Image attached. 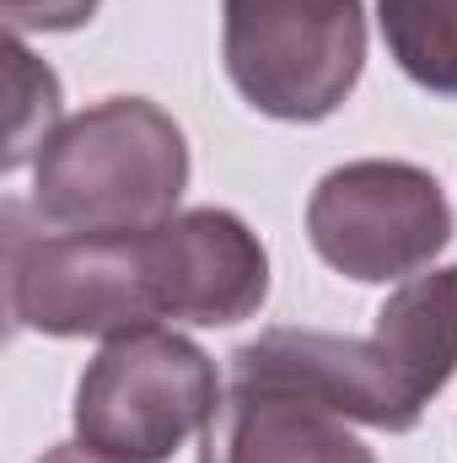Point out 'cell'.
<instances>
[{
    "label": "cell",
    "instance_id": "cell-1",
    "mask_svg": "<svg viewBox=\"0 0 457 463\" xmlns=\"http://www.w3.org/2000/svg\"><path fill=\"white\" fill-rule=\"evenodd\" d=\"M269 253L242 216L200 205L151 227L27 237L11 211L5 302L27 335L87 340L156 324L227 329L264 307Z\"/></svg>",
    "mask_w": 457,
    "mask_h": 463
},
{
    "label": "cell",
    "instance_id": "cell-4",
    "mask_svg": "<svg viewBox=\"0 0 457 463\" xmlns=\"http://www.w3.org/2000/svg\"><path fill=\"white\" fill-rule=\"evenodd\" d=\"M216 361L173 329H129L76 383V442L124 463L173 458L221 410Z\"/></svg>",
    "mask_w": 457,
    "mask_h": 463
},
{
    "label": "cell",
    "instance_id": "cell-6",
    "mask_svg": "<svg viewBox=\"0 0 457 463\" xmlns=\"http://www.w3.org/2000/svg\"><path fill=\"white\" fill-rule=\"evenodd\" d=\"M231 388L307 399L377 431H415L431 404L382 329H371L366 340L323 329H264L258 340L237 345Z\"/></svg>",
    "mask_w": 457,
    "mask_h": 463
},
{
    "label": "cell",
    "instance_id": "cell-9",
    "mask_svg": "<svg viewBox=\"0 0 457 463\" xmlns=\"http://www.w3.org/2000/svg\"><path fill=\"white\" fill-rule=\"evenodd\" d=\"M5 173H16L22 162H38V151L54 140L60 118V76L22 43L11 38L5 49Z\"/></svg>",
    "mask_w": 457,
    "mask_h": 463
},
{
    "label": "cell",
    "instance_id": "cell-2",
    "mask_svg": "<svg viewBox=\"0 0 457 463\" xmlns=\"http://www.w3.org/2000/svg\"><path fill=\"white\" fill-rule=\"evenodd\" d=\"M189 140L151 98H108L65 118L33 162V211L54 232H124L178 216Z\"/></svg>",
    "mask_w": 457,
    "mask_h": 463
},
{
    "label": "cell",
    "instance_id": "cell-3",
    "mask_svg": "<svg viewBox=\"0 0 457 463\" xmlns=\"http://www.w3.org/2000/svg\"><path fill=\"white\" fill-rule=\"evenodd\" d=\"M221 60L253 114L318 124L360 81L366 11L360 0H221Z\"/></svg>",
    "mask_w": 457,
    "mask_h": 463
},
{
    "label": "cell",
    "instance_id": "cell-10",
    "mask_svg": "<svg viewBox=\"0 0 457 463\" xmlns=\"http://www.w3.org/2000/svg\"><path fill=\"white\" fill-rule=\"evenodd\" d=\"M98 5L103 0H0L11 38H27V33H70L81 22H92Z\"/></svg>",
    "mask_w": 457,
    "mask_h": 463
},
{
    "label": "cell",
    "instance_id": "cell-8",
    "mask_svg": "<svg viewBox=\"0 0 457 463\" xmlns=\"http://www.w3.org/2000/svg\"><path fill=\"white\" fill-rule=\"evenodd\" d=\"M377 16L398 71L436 98H457V0H377Z\"/></svg>",
    "mask_w": 457,
    "mask_h": 463
},
{
    "label": "cell",
    "instance_id": "cell-7",
    "mask_svg": "<svg viewBox=\"0 0 457 463\" xmlns=\"http://www.w3.org/2000/svg\"><path fill=\"white\" fill-rule=\"evenodd\" d=\"M200 437V463H377L334 410L253 388H231Z\"/></svg>",
    "mask_w": 457,
    "mask_h": 463
},
{
    "label": "cell",
    "instance_id": "cell-11",
    "mask_svg": "<svg viewBox=\"0 0 457 463\" xmlns=\"http://www.w3.org/2000/svg\"><path fill=\"white\" fill-rule=\"evenodd\" d=\"M38 463H124V458H108V453H98L87 442H60V448H49Z\"/></svg>",
    "mask_w": 457,
    "mask_h": 463
},
{
    "label": "cell",
    "instance_id": "cell-5",
    "mask_svg": "<svg viewBox=\"0 0 457 463\" xmlns=\"http://www.w3.org/2000/svg\"><path fill=\"white\" fill-rule=\"evenodd\" d=\"M307 237L323 264L360 286L409 280L452 242V205L415 162H344L307 200Z\"/></svg>",
    "mask_w": 457,
    "mask_h": 463
}]
</instances>
